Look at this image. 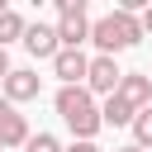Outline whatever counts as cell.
Here are the masks:
<instances>
[{"label":"cell","mask_w":152,"mask_h":152,"mask_svg":"<svg viewBox=\"0 0 152 152\" xmlns=\"http://www.w3.org/2000/svg\"><path fill=\"white\" fill-rule=\"evenodd\" d=\"M52 104H57L62 124L76 133V142H95V133L104 128V124H100V104H95V95H90L86 86H62Z\"/></svg>","instance_id":"1"},{"label":"cell","mask_w":152,"mask_h":152,"mask_svg":"<svg viewBox=\"0 0 152 152\" xmlns=\"http://www.w3.org/2000/svg\"><path fill=\"white\" fill-rule=\"evenodd\" d=\"M90 43L100 48V57H114V52H128L142 43V28H138V14H104L90 24Z\"/></svg>","instance_id":"2"},{"label":"cell","mask_w":152,"mask_h":152,"mask_svg":"<svg viewBox=\"0 0 152 152\" xmlns=\"http://www.w3.org/2000/svg\"><path fill=\"white\" fill-rule=\"evenodd\" d=\"M38 90H43V76L28 71V66H10V76L0 81V100H10L14 109L28 104V100H38Z\"/></svg>","instance_id":"3"},{"label":"cell","mask_w":152,"mask_h":152,"mask_svg":"<svg viewBox=\"0 0 152 152\" xmlns=\"http://www.w3.org/2000/svg\"><path fill=\"white\" fill-rule=\"evenodd\" d=\"M86 66H90V57L81 48H57V57H52V76L62 86H86Z\"/></svg>","instance_id":"4"},{"label":"cell","mask_w":152,"mask_h":152,"mask_svg":"<svg viewBox=\"0 0 152 152\" xmlns=\"http://www.w3.org/2000/svg\"><path fill=\"white\" fill-rule=\"evenodd\" d=\"M119 76H124V71H119V62L95 52V57H90V66H86V90H90V95H114Z\"/></svg>","instance_id":"5"},{"label":"cell","mask_w":152,"mask_h":152,"mask_svg":"<svg viewBox=\"0 0 152 152\" xmlns=\"http://www.w3.org/2000/svg\"><path fill=\"white\" fill-rule=\"evenodd\" d=\"M114 95H119L128 109H147V104H152V76H142V71H124L119 86H114Z\"/></svg>","instance_id":"6"},{"label":"cell","mask_w":152,"mask_h":152,"mask_svg":"<svg viewBox=\"0 0 152 152\" xmlns=\"http://www.w3.org/2000/svg\"><path fill=\"white\" fill-rule=\"evenodd\" d=\"M24 142H28V119H24L10 100H0V152L24 147Z\"/></svg>","instance_id":"7"},{"label":"cell","mask_w":152,"mask_h":152,"mask_svg":"<svg viewBox=\"0 0 152 152\" xmlns=\"http://www.w3.org/2000/svg\"><path fill=\"white\" fill-rule=\"evenodd\" d=\"M19 43H24L33 57H48V62H52V57H57V48H62V43H57V28H52V24H43V19H38V24H28Z\"/></svg>","instance_id":"8"},{"label":"cell","mask_w":152,"mask_h":152,"mask_svg":"<svg viewBox=\"0 0 152 152\" xmlns=\"http://www.w3.org/2000/svg\"><path fill=\"white\" fill-rule=\"evenodd\" d=\"M52 28H57V43H62V48H81V43H90V19H86V14H62Z\"/></svg>","instance_id":"9"},{"label":"cell","mask_w":152,"mask_h":152,"mask_svg":"<svg viewBox=\"0 0 152 152\" xmlns=\"http://www.w3.org/2000/svg\"><path fill=\"white\" fill-rule=\"evenodd\" d=\"M133 114H138V109H128L119 95H104V104H100V124H109V128H128Z\"/></svg>","instance_id":"10"},{"label":"cell","mask_w":152,"mask_h":152,"mask_svg":"<svg viewBox=\"0 0 152 152\" xmlns=\"http://www.w3.org/2000/svg\"><path fill=\"white\" fill-rule=\"evenodd\" d=\"M24 28H28V19H24L19 10H5V14H0V48L10 52V43L24 38Z\"/></svg>","instance_id":"11"},{"label":"cell","mask_w":152,"mask_h":152,"mask_svg":"<svg viewBox=\"0 0 152 152\" xmlns=\"http://www.w3.org/2000/svg\"><path fill=\"white\" fill-rule=\"evenodd\" d=\"M128 128H133V147H142V152H147V147H152V104H147V109H138Z\"/></svg>","instance_id":"12"},{"label":"cell","mask_w":152,"mask_h":152,"mask_svg":"<svg viewBox=\"0 0 152 152\" xmlns=\"http://www.w3.org/2000/svg\"><path fill=\"white\" fill-rule=\"evenodd\" d=\"M24 152H62V142H57L52 133H28V142H24Z\"/></svg>","instance_id":"13"},{"label":"cell","mask_w":152,"mask_h":152,"mask_svg":"<svg viewBox=\"0 0 152 152\" xmlns=\"http://www.w3.org/2000/svg\"><path fill=\"white\" fill-rule=\"evenodd\" d=\"M52 5H57V14H86L90 0H52Z\"/></svg>","instance_id":"14"},{"label":"cell","mask_w":152,"mask_h":152,"mask_svg":"<svg viewBox=\"0 0 152 152\" xmlns=\"http://www.w3.org/2000/svg\"><path fill=\"white\" fill-rule=\"evenodd\" d=\"M152 0H119V14H142Z\"/></svg>","instance_id":"15"},{"label":"cell","mask_w":152,"mask_h":152,"mask_svg":"<svg viewBox=\"0 0 152 152\" xmlns=\"http://www.w3.org/2000/svg\"><path fill=\"white\" fill-rule=\"evenodd\" d=\"M138 28H142V38H147V33H152V5H147V10H142V14H138Z\"/></svg>","instance_id":"16"},{"label":"cell","mask_w":152,"mask_h":152,"mask_svg":"<svg viewBox=\"0 0 152 152\" xmlns=\"http://www.w3.org/2000/svg\"><path fill=\"white\" fill-rule=\"evenodd\" d=\"M62 152H100L95 142H71V147H62Z\"/></svg>","instance_id":"17"},{"label":"cell","mask_w":152,"mask_h":152,"mask_svg":"<svg viewBox=\"0 0 152 152\" xmlns=\"http://www.w3.org/2000/svg\"><path fill=\"white\" fill-rule=\"evenodd\" d=\"M5 76H10V52L0 48V81H5Z\"/></svg>","instance_id":"18"},{"label":"cell","mask_w":152,"mask_h":152,"mask_svg":"<svg viewBox=\"0 0 152 152\" xmlns=\"http://www.w3.org/2000/svg\"><path fill=\"white\" fill-rule=\"evenodd\" d=\"M114 152H142V147H133V142H128V147H114Z\"/></svg>","instance_id":"19"},{"label":"cell","mask_w":152,"mask_h":152,"mask_svg":"<svg viewBox=\"0 0 152 152\" xmlns=\"http://www.w3.org/2000/svg\"><path fill=\"white\" fill-rule=\"evenodd\" d=\"M5 10H10V0H0V14H5Z\"/></svg>","instance_id":"20"}]
</instances>
